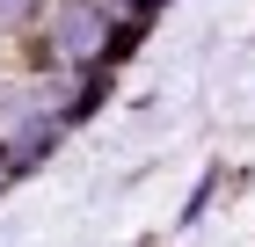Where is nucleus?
Listing matches in <instances>:
<instances>
[{"label": "nucleus", "instance_id": "nucleus-2", "mask_svg": "<svg viewBox=\"0 0 255 247\" xmlns=\"http://www.w3.org/2000/svg\"><path fill=\"white\" fill-rule=\"evenodd\" d=\"M37 15V0H0V29H7V22H29Z\"/></svg>", "mask_w": 255, "mask_h": 247}, {"label": "nucleus", "instance_id": "nucleus-1", "mask_svg": "<svg viewBox=\"0 0 255 247\" xmlns=\"http://www.w3.org/2000/svg\"><path fill=\"white\" fill-rule=\"evenodd\" d=\"M102 37H110V22H102V7H95V0H73V7L59 15V51L95 58V51H102Z\"/></svg>", "mask_w": 255, "mask_h": 247}]
</instances>
